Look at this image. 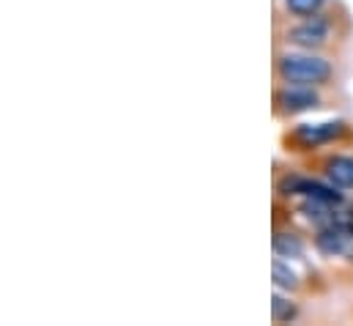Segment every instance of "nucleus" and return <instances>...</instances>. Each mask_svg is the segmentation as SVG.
Instances as JSON below:
<instances>
[{
    "label": "nucleus",
    "instance_id": "obj_10",
    "mask_svg": "<svg viewBox=\"0 0 353 326\" xmlns=\"http://www.w3.org/2000/svg\"><path fill=\"white\" fill-rule=\"evenodd\" d=\"M271 274H274V282H276V288H288V291H296L299 288V280H296V274L282 263V260H274V266H271Z\"/></svg>",
    "mask_w": 353,
    "mask_h": 326
},
{
    "label": "nucleus",
    "instance_id": "obj_4",
    "mask_svg": "<svg viewBox=\"0 0 353 326\" xmlns=\"http://www.w3.org/2000/svg\"><path fill=\"white\" fill-rule=\"evenodd\" d=\"M345 135V124L334 121V124H304L299 126L288 140L299 148H321L326 143H334Z\"/></svg>",
    "mask_w": 353,
    "mask_h": 326
},
{
    "label": "nucleus",
    "instance_id": "obj_9",
    "mask_svg": "<svg viewBox=\"0 0 353 326\" xmlns=\"http://www.w3.org/2000/svg\"><path fill=\"white\" fill-rule=\"evenodd\" d=\"M274 252H276V258H282V255H301V242L293 236V233H276L274 236Z\"/></svg>",
    "mask_w": 353,
    "mask_h": 326
},
{
    "label": "nucleus",
    "instance_id": "obj_6",
    "mask_svg": "<svg viewBox=\"0 0 353 326\" xmlns=\"http://www.w3.org/2000/svg\"><path fill=\"white\" fill-rule=\"evenodd\" d=\"M348 228L345 225H337L334 220L332 222H326L321 231H318V236H315V245L318 249L323 252V255H329V258H334V255H340V252H345V247H348Z\"/></svg>",
    "mask_w": 353,
    "mask_h": 326
},
{
    "label": "nucleus",
    "instance_id": "obj_5",
    "mask_svg": "<svg viewBox=\"0 0 353 326\" xmlns=\"http://www.w3.org/2000/svg\"><path fill=\"white\" fill-rule=\"evenodd\" d=\"M282 189H290L288 195H301V198H312V200H321V203H329V206H340L343 203V195L334 192V184L326 186L321 181H310V178H288V184Z\"/></svg>",
    "mask_w": 353,
    "mask_h": 326
},
{
    "label": "nucleus",
    "instance_id": "obj_12",
    "mask_svg": "<svg viewBox=\"0 0 353 326\" xmlns=\"http://www.w3.org/2000/svg\"><path fill=\"white\" fill-rule=\"evenodd\" d=\"M345 228H348V233H351V236H353V214H351V217H348V222H345Z\"/></svg>",
    "mask_w": 353,
    "mask_h": 326
},
{
    "label": "nucleus",
    "instance_id": "obj_3",
    "mask_svg": "<svg viewBox=\"0 0 353 326\" xmlns=\"http://www.w3.org/2000/svg\"><path fill=\"white\" fill-rule=\"evenodd\" d=\"M315 107H323V96L315 90V85H279L274 90V113L279 118H290Z\"/></svg>",
    "mask_w": 353,
    "mask_h": 326
},
{
    "label": "nucleus",
    "instance_id": "obj_8",
    "mask_svg": "<svg viewBox=\"0 0 353 326\" xmlns=\"http://www.w3.org/2000/svg\"><path fill=\"white\" fill-rule=\"evenodd\" d=\"M326 6V0H285V11L290 17H312V14H321Z\"/></svg>",
    "mask_w": 353,
    "mask_h": 326
},
{
    "label": "nucleus",
    "instance_id": "obj_7",
    "mask_svg": "<svg viewBox=\"0 0 353 326\" xmlns=\"http://www.w3.org/2000/svg\"><path fill=\"white\" fill-rule=\"evenodd\" d=\"M323 175L340 189H353V157H329L323 162Z\"/></svg>",
    "mask_w": 353,
    "mask_h": 326
},
{
    "label": "nucleus",
    "instance_id": "obj_1",
    "mask_svg": "<svg viewBox=\"0 0 353 326\" xmlns=\"http://www.w3.org/2000/svg\"><path fill=\"white\" fill-rule=\"evenodd\" d=\"M274 77L279 85H329L334 77V69L321 55L307 52H279L274 61Z\"/></svg>",
    "mask_w": 353,
    "mask_h": 326
},
{
    "label": "nucleus",
    "instance_id": "obj_2",
    "mask_svg": "<svg viewBox=\"0 0 353 326\" xmlns=\"http://www.w3.org/2000/svg\"><path fill=\"white\" fill-rule=\"evenodd\" d=\"M332 36H334V19L332 14L323 11L312 17H301V22L285 30V41L299 50H323L332 44Z\"/></svg>",
    "mask_w": 353,
    "mask_h": 326
},
{
    "label": "nucleus",
    "instance_id": "obj_11",
    "mask_svg": "<svg viewBox=\"0 0 353 326\" xmlns=\"http://www.w3.org/2000/svg\"><path fill=\"white\" fill-rule=\"evenodd\" d=\"M274 321H285V318H293L296 316V310H293V305L290 302H285L282 296H274Z\"/></svg>",
    "mask_w": 353,
    "mask_h": 326
}]
</instances>
